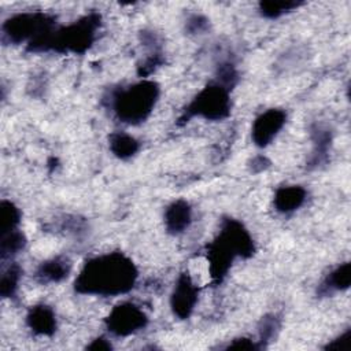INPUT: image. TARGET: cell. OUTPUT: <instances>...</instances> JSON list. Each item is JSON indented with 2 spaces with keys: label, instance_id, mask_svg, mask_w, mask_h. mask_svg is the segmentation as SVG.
<instances>
[{
  "label": "cell",
  "instance_id": "obj_1",
  "mask_svg": "<svg viewBox=\"0 0 351 351\" xmlns=\"http://www.w3.org/2000/svg\"><path fill=\"white\" fill-rule=\"evenodd\" d=\"M137 280L133 261L122 252H107L84 265L74 281L77 292L84 295L117 296L129 292Z\"/></svg>",
  "mask_w": 351,
  "mask_h": 351
},
{
  "label": "cell",
  "instance_id": "obj_2",
  "mask_svg": "<svg viewBox=\"0 0 351 351\" xmlns=\"http://www.w3.org/2000/svg\"><path fill=\"white\" fill-rule=\"evenodd\" d=\"M255 251L254 241L243 223L233 218L222 219L218 236L207 247L210 274L219 282L237 256L250 258Z\"/></svg>",
  "mask_w": 351,
  "mask_h": 351
},
{
  "label": "cell",
  "instance_id": "obj_3",
  "mask_svg": "<svg viewBox=\"0 0 351 351\" xmlns=\"http://www.w3.org/2000/svg\"><path fill=\"white\" fill-rule=\"evenodd\" d=\"M159 97V85L143 80L115 89L110 96V107L115 117L128 125L144 122L152 112Z\"/></svg>",
  "mask_w": 351,
  "mask_h": 351
},
{
  "label": "cell",
  "instance_id": "obj_4",
  "mask_svg": "<svg viewBox=\"0 0 351 351\" xmlns=\"http://www.w3.org/2000/svg\"><path fill=\"white\" fill-rule=\"evenodd\" d=\"M100 26L99 14H88L71 25L59 27L45 38L41 51H58V52H85L95 41L96 32Z\"/></svg>",
  "mask_w": 351,
  "mask_h": 351
},
{
  "label": "cell",
  "instance_id": "obj_5",
  "mask_svg": "<svg viewBox=\"0 0 351 351\" xmlns=\"http://www.w3.org/2000/svg\"><path fill=\"white\" fill-rule=\"evenodd\" d=\"M230 114L229 89L218 82H211L203 88L186 106L180 121L200 117L207 121H221Z\"/></svg>",
  "mask_w": 351,
  "mask_h": 351
},
{
  "label": "cell",
  "instance_id": "obj_6",
  "mask_svg": "<svg viewBox=\"0 0 351 351\" xmlns=\"http://www.w3.org/2000/svg\"><path fill=\"white\" fill-rule=\"evenodd\" d=\"M55 29V18L36 11L21 12L8 18L1 26L3 40L12 44L29 41V44Z\"/></svg>",
  "mask_w": 351,
  "mask_h": 351
},
{
  "label": "cell",
  "instance_id": "obj_7",
  "mask_svg": "<svg viewBox=\"0 0 351 351\" xmlns=\"http://www.w3.org/2000/svg\"><path fill=\"white\" fill-rule=\"evenodd\" d=\"M147 314L134 303L123 302L117 304L106 318L107 329L115 336H129L145 328Z\"/></svg>",
  "mask_w": 351,
  "mask_h": 351
},
{
  "label": "cell",
  "instance_id": "obj_8",
  "mask_svg": "<svg viewBox=\"0 0 351 351\" xmlns=\"http://www.w3.org/2000/svg\"><path fill=\"white\" fill-rule=\"evenodd\" d=\"M287 121V112L281 108H269L258 115L252 123L251 137L255 145H269L278 132L282 129Z\"/></svg>",
  "mask_w": 351,
  "mask_h": 351
},
{
  "label": "cell",
  "instance_id": "obj_9",
  "mask_svg": "<svg viewBox=\"0 0 351 351\" xmlns=\"http://www.w3.org/2000/svg\"><path fill=\"white\" fill-rule=\"evenodd\" d=\"M197 287L191 276L188 273L180 274L170 296V306L174 315L181 319L188 318L197 303Z\"/></svg>",
  "mask_w": 351,
  "mask_h": 351
},
{
  "label": "cell",
  "instance_id": "obj_10",
  "mask_svg": "<svg viewBox=\"0 0 351 351\" xmlns=\"http://www.w3.org/2000/svg\"><path fill=\"white\" fill-rule=\"evenodd\" d=\"M192 222V208L186 200H176L165 211V226L169 233L180 234L185 232Z\"/></svg>",
  "mask_w": 351,
  "mask_h": 351
},
{
  "label": "cell",
  "instance_id": "obj_11",
  "mask_svg": "<svg viewBox=\"0 0 351 351\" xmlns=\"http://www.w3.org/2000/svg\"><path fill=\"white\" fill-rule=\"evenodd\" d=\"M27 326L37 335L51 336L56 330L55 311L47 304L33 306L26 317Z\"/></svg>",
  "mask_w": 351,
  "mask_h": 351
},
{
  "label": "cell",
  "instance_id": "obj_12",
  "mask_svg": "<svg viewBox=\"0 0 351 351\" xmlns=\"http://www.w3.org/2000/svg\"><path fill=\"white\" fill-rule=\"evenodd\" d=\"M307 192L300 185H287L281 186L274 193V207L277 211L282 214L292 213L298 210L306 200Z\"/></svg>",
  "mask_w": 351,
  "mask_h": 351
},
{
  "label": "cell",
  "instance_id": "obj_13",
  "mask_svg": "<svg viewBox=\"0 0 351 351\" xmlns=\"http://www.w3.org/2000/svg\"><path fill=\"white\" fill-rule=\"evenodd\" d=\"M70 269H71V265L69 259L63 256H55L43 262L38 266L36 271V278L43 284L59 282L69 276Z\"/></svg>",
  "mask_w": 351,
  "mask_h": 351
},
{
  "label": "cell",
  "instance_id": "obj_14",
  "mask_svg": "<svg viewBox=\"0 0 351 351\" xmlns=\"http://www.w3.org/2000/svg\"><path fill=\"white\" fill-rule=\"evenodd\" d=\"M350 282H351V266L348 262H344L326 276V278L322 281L319 287V293L328 295L332 292L344 291L350 287Z\"/></svg>",
  "mask_w": 351,
  "mask_h": 351
},
{
  "label": "cell",
  "instance_id": "obj_15",
  "mask_svg": "<svg viewBox=\"0 0 351 351\" xmlns=\"http://www.w3.org/2000/svg\"><path fill=\"white\" fill-rule=\"evenodd\" d=\"M108 145L111 152L121 158V159H129L133 155L137 154L140 145L138 141L132 137L130 134L122 133V132H115L112 134H110L108 137Z\"/></svg>",
  "mask_w": 351,
  "mask_h": 351
},
{
  "label": "cell",
  "instance_id": "obj_16",
  "mask_svg": "<svg viewBox=\"0 0 351 351\" xmlns=\"http://www.w3.org/2000/svg\"><path fill=\"white\" fill-rule=\"evenodd\" d=\"M26 244V237L19 229H14L5 233H1L0 239V256L3 261L12 258L19 254Z\"/></svg>",
  "mask_w": 351,
  "mask_h": 351
},
{
  "label": "cell",
  "instance_id": "obj_17",
  "mask_svg": "<svg viewBox=\"0 0 351 351\" xmlns=\"http://www.w3.org/2000/svg\"><path fill=\"white\" fill-rule=\"evenodd\" d=\"M300 1H292V0H269V1H261L259 3V11L263 16L274 19L284 14H288L298 7H300Z\"/></svg>",
  "mask_w": 351,
  "mask_h": 351
},
{
  "label": "cell",
  "instance_id": "obj_18",
  "mask_svg": "<svg viewBox=\"0 0 351 351\" xmlns=\"http://www.w3.org/2000/svg\"><path fill=\"white\" fill-rule=\"evenodd\" d=\"M19 222H21L19 208L14 203L8 200H3L0 204V233L18 229Z\"/></svg>",
  "mask_w": 351,
  "mask_h": 351
},
{
  "label": "cell",
  "instance_id": "obj_19",
  "mask_svg": "<svg viewBox=\"0 0 351 351\" xmlns=\"http://www.w3.org/2000/svg\"><path fill=\"white\" fill-rule=\"evenodd\" d=\"M21 267L16 263L10 265L0 280V293L3 298H12L18 289V284L21 280Z\"/></svg>",
  "mask_w": 351,
  "mask_h": 351
},
{
  "label": "cell",
  "instance_id": "obj_20",
  "mask_svg": "<svg viewBox=\"0 0 351 351\" xmlns=\"http://www.w3.org/2000/svg\"><path fill=\"white\" fill-rule=\"evenodd\" d=\"M311 136H313V141H314L313 162H314V165H318L322 162V159L328 154V149H329V145L332 141V136L328 129H324L321 126H317L313 130Z\"/></svg>",
  "mask_w": 351,
  "mask_h": 351
},
{
  "label": "cell",
  "instance_id": "obj_21",
  "mask_svg": "<svg viewBox=\"0 0 351 351\" xmlns=\"http://www.w3.org/2000/svg\"><path fill=\"white\" fill-rule=\"evenodd\" d=\"M280 329V321L278 318L274 315V314H269V315H265L261 322H259V326H258V333H259V344L261 347L263 346V343L266 341H270L277 330Z\"/></svg>",
  "mask_w": 351,
  "mask_h": 351
},
{
  "label": "cell",
  "instance_id": "obj_22",
  "mask_svg": "<svg viewBox=\"0 0 351 351\" xmlns=\"http://www.w3.org/2000/svg\"><path fill=\"white\" fill-rule=\"evenodd\" d=\"M217 78H218V84H221L222 86H225L226 89H232V86H234L236 81H237V71L234 69V64L230 62H222L218 66L217 70Z\"/></svg>",
  "mask_w": 351,
  "mask_h": 351
},
{
  "label": "cell",
  "instance_id": "obj_23",
  "mask_svg": "<svg viewBox=\"0 0 351 351\" xmlns=\"http://www.w3.org/2000/svg\"><path fill=\"white\" fill-rule=\"evenodd\" d=\"M326 348L330 350H340V351H347L351 348V330H346L340 336H337L335 340L328 343Z\"/></svg>",
  "mask_w": 351,
  "mask_h": 351
},
{
  "label": "cell",
  "instance_id": "obj_24",
  "mask_svg": "<svg viewBox=\"0 0 351 351\" xmlns=\"http://www.w3.org/2000/svg\"><path fill=\"white\" fill-rule=\"evenodd\" d=\"M186 26L191 33H202L208 27V21L202 15H193L188 19Z\"/></svg>",
  "mask_w": 351,
  "mask_h": 351
},
{
  "label": "cell",
  "instance_id": "obj_25",
  "mask_svg": "<svg viewBox=\"0 0 351 351\" xmlns=\"http://www.w3.org/2000/svg\"><path fill=\"white\" fill-rule=\"evenodd\" d=\"M228 350H259L261 344L259 343H254L250 339L241 337V339H236L232 343H229L226 346Z\"/></svg>",
  "mask_w": 351,
  "mask_h": 351
},
{
  "label": "cell",
  "instance_id": "obj_26",
  "mask_svg": "<svg viewBox=\"0 0 351 351\" xmlns=\"http://www.w3.org/2000/svg\"><path fill=\"white\" fill-rule=\"evenodd\" d=\"M86 348H89V350H111V344L104 337H99V339L93 340Z\"/></svg>",
  "mask_w": 351,
  "mask_h": 351
},
{
  "label": "cell",
  "instance_id": "obj_27",
  "mask_svg": "<svg viewBox=\"0 0 351 351\" xmlns=\"http://www.w3.org/2000/svg\"><path fill=\"white\" fill-rule=\"evenodd\" d=\"M267 166H269V160L265 156H256L252 159V170H255V167H259L258 171H262Z\"/></svg>",
  "mask_w": 351,
  "mask_h": 351
}]
</instances>
